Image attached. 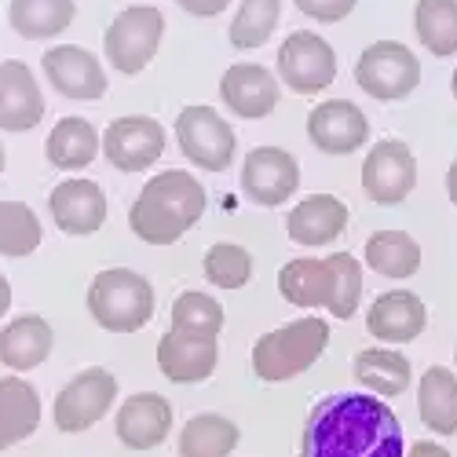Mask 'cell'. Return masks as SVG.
<instances>
[{"label": "cell", "instance_id": "6da1fadb", "mask_svg": "<svg viewBox=\"0 0 457 457\" xmlns=\"http://www.w3.org/2000/svg\"><path fill=\"white\" fill-rule=\"evenodd\" d=\"M300 457H406V439L385 399L340 392L319 399L308 413Z\"/></svg>", "mask_w": 457, "mask_h": 457}, {"label": "cell", "instance_id": "7a4b0ae2", "mask_svg": "<svg viewBox=\"0 0 457 457\" xmlns=\"http://www.w3.org/2000/svg\"><path fill=\"white\" fill-rule=\"evenodd\" d=\"M278 293L293 308H326L333 319H352L362 300V263L352 253L296 256L278 271Z\"/></svg>", "mask_w": 457, "mask_h": 457}, {"label": "cell", "instance_id": "3957f363", "mask_svg": "<svg viewBox=\"0 0 457 457\" xmlns=\"http://www.w3.org/2000/svg\"><path fill=\"white\" fill-rule=\"evenodd\" d=\"M202 212L205 187L187 169H165L139 190L129 209V227L146 245H172L202 220Z\"/></svg>", "mask_w": 457, "mask_h": 457}, {"label": "cell", "instance_id": "277c9868", "mask_svg": "<svg viewBox=\"0 0 457 457\" xmlns=\"http://www.w3.org/2000/svg\"><path fill=\"white\" fill-rule=\"evenodd\" d=\"M329 345V326L326 319H296L282 329L263 333L253 345V373L268 385H278V380H289L296 373L308 370Z\"/></svg>", "mask_w": 457, "mask_h": 457}, {"label": "cell", "instance_id": "5b68a950", "mask_svg": "<svg viewBox=\"0 0 457 457\" xmlns=\"http://www.w3.org/2000/svg\"><path fill=\"white\" fill-rule=\"evenodd\" d=\"M88 312L110 333H139L154 319V286L129 268L99 271L88 286Z\"/></svg>", "mask_w": 457, "mask_h": 457}, {"label": "cell", "instance_id": "8992f818", "mask_svg": "<svg viewBox=\"0 0 457 457\" xmlns=\"http://www.w3.org/2000/svg\"><path fill=\"white\" fill-rule=\"evenodd\" d=\"M162 37H165V15L150 4H136V8H125L106 26L103 48H106V59L113 70L136 78V73L158 55Z\"/></svg>", "mask_w": 457, "mask_h": 457}, {"label": "cell", "instance_id": "52a82bcc", "mask_svg": "<svg viewBox=\"0 0 457 457\" xmlns=\"http://www.w3.org/2000/svg\"><path fill=\"white\" fill-rule=\"evenodd\" d=\"M355 81L370 99H406L421 85V59L399 41H373L355 62Z\"/></svg>", "mask_w": 457, "mask_h": 457}, {"label": "cell", "instance_id": "ba28073f", "mask_svg": "<svg viewBox=\"0 0 457 457\" xmlns=\"http://www.w3.org/2000/svg\"><path fill=\"white\" fill-rule=\"evenodd\" d=\"M176 139H179L183 158L205 172H223L235 162L238 136L212 106H202V103L183 106L176 118Z\"/></svg>", "mask_w": 457, "mask_h": 457}, {"label": "cell", "instance_id": "9c48e42d", "mask_svg": "<svg viewBox=\"0 0 457 457\" xmlns=\"http://www.w3.org/2000/svg\"><path fill=\"white\" fill-rule=\"evenodd\" d=\"M278 78L296 96L326 92L337 81V52L329 48L326 37L312 29H296L278 48Z\"/></svg>", "mask_w": 457, "mask_h": 457}, {"label": "cell", "instance_id": "30bf717a", "mask_svg": "<svg viewBox=\"0 0 457 457\" xmlns=\"http://www.w3.org/2000/svg\"><path fill=\"white\" fill-rule=\"evenodd\" d=\"M113 403H118V377L103 366H88L55 395V410H52L55 428L85 432L96 421H103Z\"/></svg>", "mask_w": 457, "mask_h": 457}, {"label": "cell", "instance_id": "8fae6325", "mask_svg": "<svg viewBox=\"0 0 457 457\" xmlns=\"http://www.w3.org/2000/svg\"><path fill=\"white\" fill-rule=\"evenodd\" d=\"M417 187V162L403 139H377L362 162V190L377 205H399Z\"/></svg>", "mask_w": 457, "mask_h": 457}, {"label": "cell", "instance_id": "7c38bea8", "mask_svg": "<svg viewBox=\"0 0 457 457\" xmlns=\"http://www.w3.org/2000/svg\"><path fill=\"white\" fill-rule=\"evenodd\" d=\"M103 154L113 169H121V172H146L165 154V129H162V121L146 118V113L118 118V121L106 125Z\"/></svg>", "mask_w": 457, "mask_h": 457}, {"label": "cell", "instance_id": "4fadbf2b", "mask_svg": "<svg viewBox=\"0 0 457 457\" xmlns=\"http://www.w3.org/2000/svg\"><path fill=\"white\" fill-rule=\"evenodd\" d=\"M300 187V165L289 150L282 146H256L245 154L242 165V190L245 198L263 205V209H275L282 202H289Z\"/></svg>", "mask_w": 457, "mask_h": 457}, {"label": "cell", "instance_id": "5bb4252c", "mask_svg": "<svg viewBox=\"0 0 457 457\" xmlns=\"http://www.w3.org/2000/svg\"><path fill=\"white\" fill-rule=\"evenodd\" d=\"M45 78L52 81V88L66 99H103L106 96V70L99 62L96 52L78 48V45H59L48 48L45 59Z\"/></svg>", "mask_w": 457, "mask_h": 457}, {"label": "cell", "instance_id": "9a60e30c", "mask_svg": "<svg viewBox=\"0 0 457 457\" xmlns=\"http://www.w3.org/2000/svg\"><path fill=\"white\" fill-rule=\"evenodd\" d=\"M308 136L322 154H355L370 143V121L352 99H326L308 113Z\"/></svg>", "mask_w": 457, "mask_h": 457}, {"label": "cell", "instance_id": "2e32d148", "mask_svg": "<svg viewBox=\"0 0 457 457\" xmlns=\"http://www.w3.org/2000/svg\"><path fill=\"white\" fill-rule=\"evenodd\" d=\"M220 99L238 118L260 121L278 106V78L260 62H235L220 81Z\"/></svg>", "mask_w": 457, "mask_h": 457}, {"label": "cell", "instance_id": "e0dca14e", "mask_svg": "<svg viewBox=\"0 0 457 457\" xmlns=\"http://www.w3.org/2000/svg\"><path fill=\"white\" fill-rule=\"evenodd\" d=\"M428 326V308L425 300L410 289H388L380 293L370 312H366V329L373 340H388V345H410L425 333Z\"/></svg>", "mask_w": 457, "mask_h": 457}, {"label": "cell", "instance_id": "ac0fdd59", "mask_svg": "<svg viewBox=\"0 0 457 457\" xmlns=\"http://www.w3.org/2000/svg\"><path fill=\"white\" fill-rule=\"evenodd\" d=\"M220 362V340L169 329L158 340V370L176 385H202Z\"/></svg>", "mask_w": 457, "mask_h": 457}, {"label": "cell", "instance_id": "d6986e66", "mask_svg": "<svg viewBox=\"0 0 457 457\" xmlns=\"http://www.w3.org/2000/svg\"><path fill=\"white\" fill-rule=\"evenodd\" d=\"M52 220L62 235L85 238L96 235L99 227L106 223V195L96 179H62L52 190Z\"/></svg>", "mask_w": 457, "mask_h": 457}, {"label": "cell", "instance_id": "ffe728a7", "mask_svg": "<svg viewBox=\"0 0 457 457\" xmlns=\"http://www.w3.org/2000/svg\"><path fill=\"white\" fill-rule=\"evenodd\" d=\"M118 439L129 446V450H154L169 439L172 432V403L158 392H139V395H129L118 410Z\"/></svg>", "mask_w": 457, "mask_h": 457}, {"label": "cell", "instance_id": "44dd1931", "mask_svg": "<svg viewBox=\"0 0 457 457\" xmlns=\"http://www.w3.org/2000/svg\"><path fill=\"white\" fill-rule=\"evenodd\" d=\"M45 118V96L33 70L19 59L0 62V129L4 132H29Z\"/></svg>", "mask_w": 457, "mask_h": 457}, {"label": "cell", "instance_id": "7402d4cb", "mask_svg": "<svg viewBox=\"0 0 457 457\" xmlns=\"http://www.w3.org/2000/svg\"><path fill=\"white\" fill-rule=\"evenodd\" d=\"M345 231H348V205L337 195H312L286 216V235L308 249H322Z\"/></svg>", "mask_w": 457, "mask_h": 457}, {"label": "cell", "instance_id": "603a6c76", "mask_svg": "<svg viewBox=\"0 0 457 457\" xmlns=\"http://www.w3.org/2000/svg\"><path fill=\"white\" fill-rule=\"evenodd\" d=\"M55 333L41 315H19L0 329V362L8 370H33L52 355Z\"/></svg>", "mask_w": 457, "mask_h": 457}, {"label": "cell", "instance_id": "cb8c5ba5", "mask_svg": "<svg viewBox=\"0 0 457 457\" xmlns=\"http://www.w3.org/2000/svg\"><path fill=\"white\" fill-rule=\"evenodd\" d=\"M41 425V395L22 377H0V450L29 439Z\"/></svg>", "mask_w": 457, "mask_h": 457}, {"label": "cell", "instance_id": "d4e9b609", "mask_svg": "<svg viewBox=\"0 0 457 457\" xmlns=\"http://www.w3.org/2000/svg\"><path fill=\"white\" fill-rule=\"evenodd\" d=\"M99 150H103V136L85 118H62V121H55V129H52V136L45 143L48 165H55L62 172L88 169L99 158Z\"/></svg>", "mask_w": 457, "mask_h": 457}, {"label": "cell", "instance_id": "484cf974", "mask_svg": "<svg viewBox=\"0 0 457 457\" xmlns=\"http://www.w3.org/2000/svg\"><path fill=\"white\" fill-rule=\"evenodd\" d=\"M417 413L428 432L436 436H457V373L446 366L425 370L417 385Z\"/></svg>", "mask_w": 457, "mask_h": 457}, {"label": "cell", "instance_id": "4316f807", "mask_svg": "<svg viewBox=\"0 0 457 457\" xmlns=\"http://www.w3.org/2000/svg\"><path fill=\"white\" fill-rule=\"evenodd\" d=\"M355 380L362 388H370L373 395H403L413 380V366L399 348H362L352 362Z\"/></svg>", "mask_w": 457, "mask_h": 457}, {"label": "cell", "instance_id": "83f0119b", "mask_svg": "<svg viewBox=\"0 0 457 457\" xmlns=\"http://www.w3.org/2000/svg\"><path fill=\"white\" fill-rule=\"evenodd\" d=\"M73 15H78L73 0H12L8 4V22L26 41L59 37L73 22Z\"/></svg>", "mask_w": 457, "mask_h": 457}, {"label": "cell", "instance_id": "f1b7e54d", "mask_svg": "<svg viewBox=\"0 0 457 457\" xmlns=\"http://www.w3.org/2000/svg\"><path fill=\"white\" fill-rule=\"evenodd\" d=\"M366 263L370 271L385 278H410L421 271V245H417L406 231H377L366 238Z\"/></svg>", "mask_w": 457, "mask_h": 457}, {"label": "cell", "instance_id": "f546056e", "mask_svg": "<svg viewBox=\"0 0 457 457\" xmlns=\"http://www.w3.org/2000/svg\"><path fill=\"white\" fill-rule=\"evenodd\" d=\"M238 446V425L223 413H198L179 432V457H227Z\"/></svg>", "mask_w": 457, "mask_h": 457}, {"label": "cell", "instance_id": "4dcf8cb0", "mask_svg": "<svg viewBox=\"0 0 457 457\" xmlns=\"http://www.w3.org/2000/svg\"><path fill=\"white\" fill-rule=\"evenodd\" d=\"M413 29L432 55L446 59L457 52V0H417Z\"/></svg>", "mask_w": 457, "mask_h": 457}, {"label": "cell", "instance_id": "1f68e13d", "mask_svg": "<svg viewBox=\"0 0 457 457\" xmlns=\"http://www.w3.org/2000/svg\"><path fill=\"white\" fill-rule=\"evenodd\" d=\"M278 15H282V0H242L238 15L231 19V45L242 52L263 48L278 26Z\"/></svg>", "mask_w": 457, "mask_h": 457}, {"label": "cell", "instance_id": "d6a6232c", "mask_svg": "<svg viewBox=\"0 0 457 457\" xmlns=\"http://www.w3.org/2000/svg\"><path fill=\"white\" fill-rule=\"evenodd\" d=\"M41 235V220L26 202H0V256H29Z\"/></svg>", "mask_w": 457, "mask_h": 457}, {"label": "cell", "instance_id": "836d02e7", "mask_svg": "<svg viewBox=\"0 0 457 457\" xmlns=\"http://www.w3.org/2000/svg\"><path fill=\"white\" fill-rule=\"evenodd\" d=\"M172 329L179 333H195V337H220L223 329V308L198 289H187L172 303Z\"/></svg>", "mask_w": 457, "mask_h": 457}, {"label": "cell", "instance_id": "e575fe53", "mask_svg": "<svg viewBox=\"0 0 457 457\" xmlns=\"http://www.w3.org/2000/svg\"><path fill=\"white\" fill-rule=\"evenodd\" d=\"M205 278L216 289H242L253 278V253L238 242H216L205 253Z\"/></svg>", "mask_w": 457, "mask_h": 457}, {"label": "cell", "instance_id": "d590c367", "mask_svg": "<svg viewBox=\"0 0 457 457\" xmlns=\"http://www.w3.org/2000/svg\"><path fill=\"white\" fill-rule=\"evenodd\" d=\"M359 0H296V8L308 15V19H319V22H340L355 12Z\"/></svg>", "mask_w": 457, "mask_h": 457}, {"label": "cell", "instance_id": "8d00e7d4", "mask_svg": "<svg viewBox=\"0 0 457 457\" xmlns=\"http://www.w3.org/2000/svg\"><path fill=\"white\" fill-rule=\"evenodd\" d=\"M176 4L187 12V15H195V19H209V15H220L231 0H176Z\"/></svg>", "mask_w": 457, "mask_h": 457}, {"label": "cell", "instance_id": "74e56055", "mask_svg": "<svg viewBox=\"0 0 457 457\" xmlns=\"http://www.w3.org/2000/svg\"><path fill=\"white\" fill-rule=\"evenodd\" d=\"M406 457H450V450L443 443H432V439H421L406 450Z\"/></svg>", "mask_w": 457, "mask_h": 457}, {"label": "cell", "instance_id": "f35d334b", "mask_svg": "<svg viewBox=\"0 0 457 457\" xmlns=\"http://www.w3.org/2000/svg\"><path fill=\"white\" fill-rule=\"evenodd\" d=\"M8 308H12V286H8L4 275H0V319L8 315Z\"/></svg>", "mask_w": 457, "mask_h": 457}, {"label": "cell", "instance_id": "ab89813d", "mask_svg": "<svg viewBox=\"0 0 457 457\" xmlns=\"http://www.w3.org/2000/svg\"><path fill=\"white\" fill-rule=\"evenodd\" d=\"M446 195H450V202L457 205V162H453L450 172H446Z\"/></svg>", "mask_w": 457, "mask_h": 457}, {"label": "cell", "instance_id": "60d3db41", "mask_svg": "<svg viewBox=\"0 0 457 457\" xmlns=\"http://www.w3.org/2000/svg\"><path fill=\"white\" fill-rule=\"evenodd\" d=\"M450 92H453V99H457V70H453V81H450Z\"/></svg>", "mask_w": 457, "mask_h": 457}, {"label": "cell", "instance_id": "b9f144b4", "mask_svg": "<svg viewBox=\"0 0 457 457\" xmlns=\"http://www.w3.org/2000/svg\"><path fill=\"white\" fill-rule=\"evenodd\" d=\"M0 172H4V146H0Z\"/></svg>", "mask_w": 457, "mask_h": 457}]
</instances>
